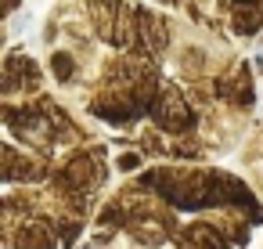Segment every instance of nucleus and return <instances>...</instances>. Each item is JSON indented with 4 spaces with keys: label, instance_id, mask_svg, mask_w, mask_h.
<instances>
[]
</instances>
